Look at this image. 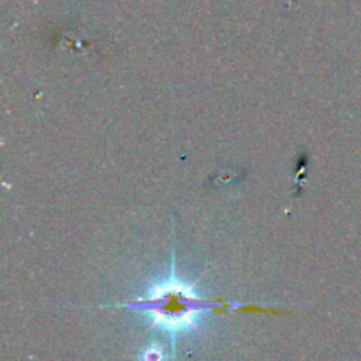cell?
<instances>
[{"label":"cell","instance_id":"1","mask_svg":"<svg viewBox=\"0 0 361 361\" xmlns=\"http://www.w3.org/2000/svg\"><path fill=\"white\" fill-rule=\"evenodd\" d=\"M115 309H129L145 312L150 316L154 326L162 328L169 334H180L183 330L192 328L204 314L217 312H249V314H267V316H298L289 310L271 309V307L252 305V303L229 302L224 298L207 300L201 298L189 284L176 277L175 254L171 261V271L166 281L152 286L147 295L133 300V302L111 305Z\"/></svg>","mask_w":361,"mask_h":361}]
</instances>
